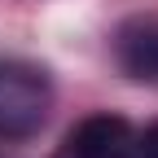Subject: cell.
<instances>
[{
  "instance_id": "cell-3",
  "label": "cell",
  "mask_w": 158,
  "mask_h": 158,
  "mask_svg": "<svg viewBox=\"0 0 158 158\" xmlns=\"http://www.w3.org/2000/svg\"><path fill=\"white\" fill-rule=\"evenodd\" d=\"M114 62L127 79L158 88V18H127L114 31Z\"/></svg>"
},
{
  "instance_id": "cell-2",
  "label": "cell",
  "mask_w": 158,
  "mask_h": 158,
  "mask_svg": "<svg viewBox=\"0 0 158 158\" xmlns=\"http://www.w3.org/2000/svg\"><path fill=\"white\" fill-rule=\"evenodd\" d=\"M136 127L123 114H88L53 158H132Z\"/></svg>"
},
{
  "instance_id": "cell-4",
  "label": "cell",
  "mask_w": 158,
  "mask_h": 158,
  "mask_svg": "<svg viewBox=\"0 0 158 158\" xmlns=\"http://www.w3.org/2000/svg\"><path fill=\"white\" fill-rule=\"evenodd\" d=\"M132 158H158V123H149L145 132H136V141H132Z\"/></svg>"
},
{
  "instance_id": "cell-1",
  "label": "cell",
  "mask_w": 158,
  "mask_h": 158,
  "mask_svg": "<svg viewBox=\"0 0 158 158\" xmlns=\"http://www.w3.org/2000/svg\"><path fill=\"white\" fill-rule=\"evenodd\" d=\"M53 114V75L40 62L0 57V141H31Z\"/></svg>"
}]
</instances>
